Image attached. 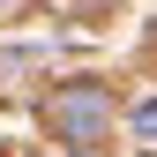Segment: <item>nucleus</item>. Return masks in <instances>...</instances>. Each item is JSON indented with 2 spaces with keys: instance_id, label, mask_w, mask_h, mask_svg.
<instances>
[{
  "instance_id": "1",
  "label": "nucleus",
  "mask_w": 157,
  "mask_h": 157,
  "mask_svg": "<svg viewBox=\"0 0 157 157\" xmlns=\"http://www.w3.org/2000/svg\"><path fill=\"white\" fill-rule=\"evenodd\" d=\"M105 120H112V97L97 90V82H67L60 97H52V127H60L75 150H90L97 135H105Z\"/></svg>"
},
{
  "instance_id": "2",
  "label": "nucleus",
  "mask_w": 157,
  "mask_h": 157,
  "mask_svg": "<svg viewBox=\"0 0 157 157\" xmlns=\"http://www.w3.org/2000/svg\"><path fill=\"white\" fill-rule=\"evenodd\" d=\"M135 135H142V142H157V97H150V105H135Z\"/></svg>"
}]
</instances>
